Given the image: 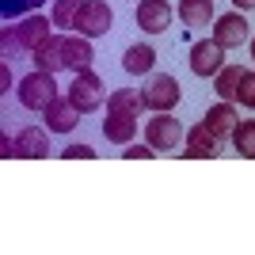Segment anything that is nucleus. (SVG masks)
<instances>
[{
	"mask_svg": "<svg viewBox=\"0 0 255 255\" xmlns=\"http://www.w3.org/2000/svg\"><path fill=\"white\" fill-rule=\"evenodd\" d=\"M15 96H19V103L27 107V111H38V115H42V111H46L57 96H61V92H57V84H53V73L34 69V73H27V76L19 80Z\"/></svg>",
	"mask_w": 255,
	"mask_h": 255,
	"instance_id": "1",
	"label": "nucleus"
},
{
	"mask_svg": "<svg viewBox=\"0 0 255 255\" xmlns=\"http://www.w3.org/2000/svg\"><path fill=\"white\" fill-rule=\"evenodd\" d=\"M65 96L76 103V111L80 115H92V111H99L107 99V88H103V76L96 73V69H80V73H73V84H69V92Z\"/></svg>",
	"mask_w": 255,
	"mask_h": 255,
	"instance_id": "2",
	"label": "nucleus"
},
{
	"mask_svg": "<svg viewBox=\"0 0 255 255\" xmlns=\"http://www.w3.org/2000/svg\"><path fill=\"white\" fill-rule=\"evenodd\" d=\"M187 137V129L179 126V118H171V111H152V118L145 122V141L156 152L179 149V141Z\"/></svg>",
	"mask_w": 255,
	"mask_h": 255,
	"instance_id": "3",
	"label": "nucleus"
},
{
	"mask_svg": "<svg viewBox=\"0 0 255 255\" xmlns=\"http://www.w3.org/2000/svg\"><path fill=\"white\" fill-rule=\"evenodd\" d=\"M111 27H115V11L107 8V0H84L80 11H76V19H73V31L88 34V38H99Z\"/></svg>",
	"mask_w": 255,
	"mask_h": 255,
	"instance_id": "4",
	"label": "nucleus"
},
{
	"mask_svg": "<svg viewBox=\"0 0 255 255\" xmlns=\"http://www.w3.org/2000/svg\"><path fill=\"white\" fill-rule=\"evenodd\" d=\"M145 92V103H149V111H175L183 99V88L175 76L168 73H149V84L141 88Z\"/></svg>",
	"mask_w": 255,
	"mask_h": 255,
	"instance_id": "5",
	"label": "nucleus"
},
{
	"mask_svg": "<svg viewBox=\"0 0 255 255\" xmlns=\"http://www.w3.org/2000/svg\"><path fill=\"white\" fill-rule=\"evenodd\" d=\"M225 46L217 38H198L191 46V73L194 76H217L225 69Z\"/></svg>",
	"mask_w": 255,
	"mask_h": 255,
	"instance_id": "6",
	"label": "nucleus"
},
{
	"mask_svg": "<svg viewBox=\"0 0 255 255\" xmlns=\"http://www.w3.org/2000/svg\"><path fill=\"white\" fill-rule=\"evenodd\" d=\"M175 19V8L168 0H137V27L145 34H164Z\"/></svg>",
	"mask_w": 255,
	"mask_h": 255,
	"instance_id": "7",
	"label": "nucleus"
},
{
	"mask_svg": "<svg viewBox=\"0 0 255 255\" xmlns=\"http://www.w3.org/2000/svg\"><path fill=\"white\" fill-rule=\"evenodd\" d=\"M213 38L225 46V50H236V46L248 42V15L240 8L236 11H225V15H217L213 19Z\"/></svg>",
	"mask_w": 255,
	"mask_h": 255,
	"instance_id": "8",
	"label": "nucleus"
},
{
	"mask_svg": "<svg viewBox=\"0 0 255 255\" xmlns=\"http://www.w3.org/2000/svg\"><path fill=\"white\" fill-rule=\"evenodd\" d=\"M225 141H217L210 133V126L206 122H198V126L187 129V137H183V156L187 160H213L217 152H221Z\"/></svg>",
	"mask_w": 255,
	"mask_h": 255,
	"instance_id": "9",
	"label": "nucleus"
},
{
	"mask_svg": "<svg viewBox=\"0 0 255 255\" xmlns=\"http://www.w3.org/2000/svg\"><path fill=\"white\" fill-rule=\"evenodd\" d=\"M42 118H46V129H50V133H73V129L80 126V111H76V103L69 96H57L42 111Z\"/></svg>",
	"mask_w": 255,
	"mask_h": 255,
	"instance_id": "10",
	"label": "nucleus"
},
{
	"mask_svg": "<svg viewBox=\"0 0 255 255\" xmlns=\"http://www.w3.org/2000/svg\"><path fill=\"white\" fill-rule=\"evenodd\" d=\"M50 27L53 19H46V15H38V11H31V15H23V19H15V38H19V50L31 53L34 46H42L46 38H50Z\"/></svg>",
	"mask_w": 255,
	"mask_h": 255,
	"instance_id": "11",
	"label": "nucleus"
},
{
	"mask_svg": "<svg viewBox=\"0 0 255 255\" xmlns=\"http://www.w3.org/2000/svg\"><path fill=\"white\" fill-rule=\"evenodd\" d=\"M137 118L141 115H129V111H107L103 118V137L111 145H129L137 137Z\"/></svg>",
	"mask_w": 255,
	"mask_h": 255,
	"instance_id": "12",
	"label": "nucleus"
},
{
	"mask_svg": "<svg viewBox=\"0 0 255 255\" xmlns=\"http://www.w3.org/2000/svg\"><path fill=\"white\" fill-rule=\"evenodd\" d=\"M202 122L210 126V133H213L217 141H229L240 118H236V107H233V99H217V103H213L210 111H206V118H202Z\"/></svg>",
	"mask_w": 255,
	"mask_h": 255,
	"instance_id": "13",
	"label": "nucleus"
},
{
	"mask_svg": "<svg viewBox=\"0 0 255 255\" xmlns=\"http://www.w3.org/2000/svg\"><path fill=\"white\" fill-rule=\"evenodd\" d=\"M92 61H96V46H92V38L88 34H65V69L69 73H80V69H92Z\"/></svg>",
	"mask_w": 255,
	"mask_h": 255,
	"instance_id": "14",
	"label": "nucleus"
},
{
	"mask_svg": "<svg viewBox=\"0 0 255 255\" xmlns=\"http://www.w3.org/2000/svg\"><path fill=\"white\" fill-rule=\"evenodd\" d=\"M31 61H34V69H46V73L65 69V34H50L42 46H34Z\"/></svg>",
	"mask_w": 255,
	"mask_h": 255,
	"instance_id": "15",
	"label": "nucleus"
},
{
	"mask_svg": "<svg viewBox=\"0 0 255 255\" xmlns=\"http://www.w3.org/2000/svg\"><path fill=\"white\" fill-rule=\"evenodd\" d=\"M15 141H19V156L23 160H46V152H50V129H42V126L19 129Z\"/></svg>",
	"mask_w": 255,
	"mask_h": 255,
	"instance_id": "16",
	"label": "nucleus"
},
{
	"mask_svg": "<svg viewBox=\"0 0 255 255\" xmlns=\"http://www.w3.org/2000/svg\"><path fill=\"white\" fill-rule=\"evenodd\" d=\"M122 69H126L129 76H149L152 69H156V50L152 46H129L126 53H122Z\"/></svg>",
	"mask_w": 255,
	"mask_h": 255,
	"instance_id": "17",
	"label": "nucleus"
},
{
	"mask_svg": "<svg viewBox=\"0 0 255 255\" xmlns=\"http://www.w3.org/2000/svg\"><path fill=\"white\" fill-rule=\"evenodd\" d=\"M107 111L145 115V111H149V103H145V92H137V88H115V92H107Z\"/></svg>",
	"mask_w": 255,
	"mask_h": 255,
	"instance_id": "18",
	"label": "nucleus"
},
{
	"mask_svg": "<svg viewBox=\"0 0 255 255\" xmlns=\"http://www.w3.org/2000/svg\"><path fill=\"white\" fill-rule=\"evenodd\" d=\"M175 15H179L187 27H206V23L217 19V15H213V0H179Z\"/></svg>",
	"mask_w": 255,
	"mask_h": 255,
	"instance_id": "19",
	"label": "nucleus"
},
{
	"mask_svg": "<svg viewBox=\"0 0 255 255\" xmlns=\"http://www.w3.org/2000/svg\"><path fill=\"white\" fill-rule=\"evenodd\" d=\"M240 76H244V65H225L221 73L213 76V92H217V99H236Z\"/></svg>",
	"mask_w": 255,
	"mask_h": 255,
	"instance_id": "20",
	"label": "nucleus"
},
{
	"mask_svg": "<svg viewBox=\"0 0 255 255\" xmlns=\"http://www.w3.org/2000/svg\"><path fill=\"white\" fill-rule=\"evenodd\" d=\"M233 145H236V152H240V156L255 160V118H240V122H236Z\"/></svg>",
	"mask_w": 255,
	"mask_h": 255,
	"instance_id": "21",
	"label": "nucleus"
},
{
	"mask_svg": "<svg viewBox=\"0 0 255 255\" xmlns=\"http://www.w3.org/2000/svg\"><path fill=\"white\" fill-rule=\"evenodd\" d=\"M80 4H84V0H53V8H50L53 27L73 31V19H76V11H80Z\"/></svg>",
	"mask_w": 255,
	"mask_h": 255,
	"instance_id": "22",
	"label": "nucleus"
},
{
	"mask_svg": "<svg viewBox=\"0 0 255 255\" xmlns=\"http://www.w3.org/2000/svg\"><path fill=\"white\" fill-rule=\"evenodd\" d=\"M46 0H0V15H4V23H15L23 19V15H31V11H38Z\"/></svg>",
	"mask_w": 255,
	"mask_h": 255,
	"instance_id": "23",
	"label": "nucleus"
},
{
	"mask_svg": "<svg viewBox=\"0 0 255 255\" xmlns=\"http://www.w3.org/2000/svg\"><path fill=\"white\" fill-rule=\"evenodd\" d=\"M233 103L248 107V111H255V69H244V76H240V88H236V99Z\"/></svg>",
	"mask_w": 255,
	"mask_h": 255,
	"instance_id": "24",
	"label": "nucleus"
},
{
	"mask_svg": "<svg viewBox=\"0 0 255 255\" xmlns=\"http://www.w3.org/2000/svg\"><path fill=\"white\" fill-rule=\"evenodd\" d=\"M122 156H126V160H152V156H160V152L152 149L149 141H145V145H137V141H129L126 149H122Z\"/></svg>",
	"mask_w": 255,
	"mask_h": 255,
	"instance_id": "25",
	"label": "nucleus"
},
{
	"mask_svg": "<svg viewBox=\"0 0 255 255\" xmlns=\"http://www.w3.org/2000/svg\"><path fill=\"white\" fill-rule=\"evenodd\" d=\"M61 160H96V149L92 145H65Z\"/></svg>",
	"mask_w": 255,
	"mask_h": 255,
	"instance_id": "26",
	"label": "nucleus"
},
{
	"mask_svg": "<svg viewBox=\"0 0 255 255\" xmlns=\"http://www.w3.org/2000/svg\"><path fill=\"white\" fill-rule=\"evenodd\" d=\"M0 46H4V57H11V53L19 50V38H15V23H8V27L0 31Z\"/></svg>",
	"mask_w": 255,
	"mask_h": 255,
	"instance_id": "27",
	"label": "nucleus"
},
{
	"mask_svg": "<svg viewBox=\"0 0 255 255\" xmlns=\"http://www.w3.org/2000/svg\"><path fill=\"white\" fill-rule=\"evenodd\" d=\"M0 156H4V160L19 156V141L11 137V133H0Z\"/></svg>",
	"mask_w": 255,
	"mask_h": 255,
	"instance_id": "28",
	"label": "nucleus"
},
{
	"mask_svg": "<svg viewBox=\"0 0 255 255\" xmlns=\"http://www.w3.org/2000/svg\"><path fill=\"white\" fill-rule=\"evenodd\" d=\"M0 92H4V96L11 92V69L8 65H0Z\"/></svg>",
	"mask_w": 255,
	"mask_h": 255,
	"instance_id": "29",
	"label": "nucleus"
},
{
	"mask_svg": "<svg viewBox=\"0 0 255 255\" xmlns=\"http://www.w3.org/2000/svg\"><path fill=\"white\" fill-rule=\"evenodd\" d=\"M233 8H240V11H248V8H255V0H233Z\"/></svg>",
	"mask_w": 255,
	"mask_h": 255,
	"instance_id": "30",
	"label": "nucleus"
},
{
	"mask_svg": "<svg viewBox=\"0 0 255 255\" xmlns=\"http://www.w3.org/2000/svg\"><path fill=\"white\" fill-rule=\"evenodd\" d=\"M252 57H255V38H252Z\"/></svg>",
	"mask_w": 255,
	"mask_h": 255,
	"instance_id": "31",
	"label": "nucleus"
}]
</instances>
